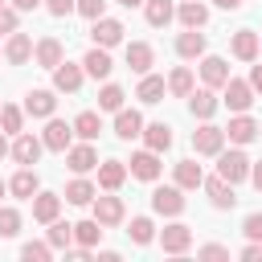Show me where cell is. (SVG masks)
<instances>
[{
  "label": "cell",
  "mask_w": 262,
  "mask_h": 262,
  "mask_svg": "<svg viewBox=\"0 0 262 262\" xmlns=\"http://www.w3.org/2000/svg\"><path fill=\"white\" fill-rule=\"evenodd\" d=\"M217 176L221 180H229V184H242V180H250V156L242 151V147H233V151H217Z\"/></svg>",
  "instance_id": "1"
},
{
  "label": "cell",
  "mask_w": 262,
  "mask_h": 262,
  "mask_svg": "<svg viewBox=\"0 0 262 262\" xmlns=\"http://www.w3.org/2000/svg\"><path fill=\"white\" fill-rule=\"evenodd\" d=\"M90 209H94V221H98L102 229H115V225H123V221H127V205H123V196H115V192L94 196V201H90Z\"/></svg>",
  "instance_id": "2"
},
{
  "label": "cell",
  "mask_w": 262,
  "mask_h": 262,
  "mask_svg": "<svg viewBox=\"0 0 262 262\" xmlns=\"http://www.w3.org/2000/svg\"><path fill=\"white\" fill-rule=\"evenodd\" d=\"M221 106H229L233 115L250 111V106H254V86H250L246 78H233V74H229V82L221 86Z\"/></svg>",
  "instance_id": "3"
},
{
  "label": "cell",
  "mask_w": 262,
  "mask_h": 262,
  "mask_svg": "<svg viewBox=\"0 0 262 262\" xmlns=\"http://www.w3.org/2000/svg\"><path fill=\"white\" fill-rule=\"evenodd\" d=\"M151 213H160V217H180V213H184V188H180V184H160V188H151Z\"/></svg>",
  "instance_id": "4"
},
{
  "label": "cell",
  "mask_w": 262,
  "mask_h": 262,
  "mask_svg": "<svg viewBox=\"0 0 262 262\" xmlns=\"http://www.w3.org/2000/svg\"><path fill=\"white\" fill-rule=\"evenodd\" d=\"M156 242H160L164 254H176V258H180V254L192 250V229H188L184 221H172V225H164V229L156 233Z\"/></svg>",
  "instance_id": "5"
},
{
  "label": "cell",
  "mask_w": 262,
  "mask_h": 262,
  "mask_svg": "<svg viewBox=\"0 0 262 262\" xmlns=\"http://www.w3.org/2000/svg\"><path fill=\"white\" fill-rule=\"evenodd\" d=\"M49 74H53V90H57V94H78V90H82V78H86L82 61H66V57H61Z\"/></svg>",
  "instance_id": "6"
},
{
  "label": "cell",
  "mask_w": 262,
  "mask_h": 262,
  "mask_svg": "<svg viewBox=\"0 0 262 262\" xmlns=\"http://www.w3.org/2000/svg\"><path fill=\"white\" fill-rule=\"evenodd\" d=\"M221 147H225V127L201 119V127L192 131V151H196V156H217Z\"/></svg>",
  "instance_id": "7"
},
{
  "label": "cell",
  "mask_w": 262,
  "mask_h": 262,
  "mask_svg": "<svg viewBox=\"0 0 262 262\" xmlns=\"http://www.w3.org/2000/svg\"><path fill=\"white\" fill-rule=\"evenodd\" d=\"M41 151H45V143H41V135H29V131H20V135H12V147H8V156L20 164V168H33L37 160H41Z\"/></svg>",
  "instance_id": "8"
},
{
  "label": "cell",
  "mask_w": 262,
  "mask_h": 262,
  "mask_svg": "<svg viewBox=\"0 0 262 262\" xmlns=\"http://www.w3.org/2000/svg\"><path fill=\"white\" fill-rule=\"evenodd\" d=\"M41 143H45V151H61V156H66V147L74 143V123L49 115V123H45V131H41Z\"/></svg>",
  "instance_id": "9"
},
{
  "label": "cell",
  "mask_w": 262,
  "mask_h": 262,
  "mask_svg": "<svg viewBox=\"0 0 262 262\" xmlns=\"http://www.w3.org/2000/svg\"><path fill=\"white\" fill-rule=\"evenodd\" d=\"M66 168L74 172V176H86V172H94L98 168V151H94V143H70L66 147Z\"/></svg>",
  "instance_id": "10"
},
{
  "label": "cell",
  "mask_w": 262,
  "mask_h": 262,
  "mask_svg": "<svg viewBox=\"0 0 262 262\" xmlns=\"http://www.w3.org/2000/svg\"><path fill=\"white\" fill-rule=\"evenodd\" d=\"M127 172L135 176V180H160V172H164V164H160V151H151V147H143V151H135L131 160H127Z\"/></svg>",
  "instance_id": "11"
},
{
  "label": "cell",
  "mask_w": 262,
  "mask_h": 262,
  "mask_svg": "<svg viewBox=\"0 0 262 262\" xmlns=\"http://www.w3.org/2000/svg\"><path fill=\"white\" fill-rule=\"evenodd\" d=\"M123 20H115V16H98V20H90V41L94 45H102V49H115L119 41H123Z\"/></svg>",
  "instance_id": "12"
},
{
  "label": "cell",
  "mask_w": 262,
  "mask_h": 262,
  "mask_svg": "<svg viewBox=\"0 0 262 262\" xmlns=\"http://www.w3.org/2000/svg\"><path fill=\"white\" fill-rule=\"evenodd\" d=\"M201 82H205L209 90H221V86L229 82V61L217 57V53H205V57H201Z\"/></svg>",
  "instance_id": "13"
},
{
  "label": "cell",
  "mask_w": 262,
  "mask_h": 262,
  "mask_svg": "<svg viewBox=\"0 0 262 262\" xmlns=\"http://www.w3.org/2000/svg\"><path fill=\"white\" fill-rule=\"evenodd\" d=\"M225 139H229L233 147L254 143V139H258V119H250L246 111H242V115H233V119H229V127H225Z\"/></svg>",
  "instance_id": "14"
},
{
  "label": "cell",
  "mask_w": 262,
  "mask_h": 262,
  "mask_svg": "<svg viewBox=\"0 0 262 262\" xmlns=\"http://www.w3.org/2000/svg\"><path fill=\"white\" fill-rule=\"evenodd\" d=\"M201 188L209 192V205H213V209H221V213L237 205V196H233V184H229V180H221V176H205V180H201Z\"/></svg>",
  "instance_id": "15"
},
{
  "label": "cell",
  "mask_w": 262,
  "mask_h": 262,
  "mask_svg": "<svg viewBox=\"0 0 262 262\" xmlns=\"http://www.w3.org/2000/svg\"><path fill=\"white\" fill-rule=\"evenodd\" d=\"M4 61L8 66H25V61H33V37L29 33H8V41H4Z\"/></svg>",
  "instance_id": "16"
},
{
  "label": "cell",
  "mask_w": 262,
  "mask_h": 262,
  "mask_svg": "<svg viewBox=\"0 0 262 262\" xmlns=\"http://www.w3.org/2000/svg\"><path fill=\"white\" fill-rule=\"evenodd\" d=\"M139 131H143V115L135 106H119L115 111V135L123 143H131V139H139Z\"/></svg>",
  "instance_id": "17"
},
{
  "label": "cell",
  "mask_w": 262,
  "mask_h": 262,
  "mask_svg": "<svg viewBox=\"0 0 262 262\" xmlns=\"http://www.w3.org/2000/svg\"><path fill=\"white\" fill-rule=\"evenodd\" d=\"M94 172H98V188L102 192H119L123 180H127V160H102Z\"/></svg>",
  "instance_id": "18"
},
{
  "label": "cell",
  "mask_w": 262,
  "mask_h": 262,
  "mask_svg": "<svg viewBox=\"0 0 262 262\" xmlns=\"http://www.w3.org/2000/svg\"><path fill=\"white\" fill-rule=\"evenodd\" d=\"M61 57H66V45H61L57 37H41V41H33V61H37L41 70H53Z\"/></svg>",
  "instance_id": "19"
},
{
  "label": "cell",
  "mask_w": 262,
  "mask_h": 262,
  "mask_svg": "<svg viewBox=\"0 0 262 262\" xmlns=\"http://www.w3.org/2000/svg\"><path fill=\"white\" fill-rule=\"evenodd\" d=\"M53 111H57V90H29V94H25V115L49 119Z\"/></svg>",
  "instance_id": "20"
},
{
  "label": "cell",
  "mask_w": 262,
  "mask_h": 262,
  "mask_svg": "<svg viewBox=\"0 0 262 262\" xmlns=\"http://www.w3.org/2000/svg\"><path fill=\"white\" fill-rule=\"evenodd\" d=\"M176 20H180L184 29H205V25H209V4H201V0H180V4H176Z\"/></svg>",
  "instance_id": "21"
},
{
  "label": "cell",
  "mask_w": 262,
  "mask_h": 262,
  "mask_svg": "<svg viewBox=\"0 0 262 262\" xmlns=\"http://www.w3.org/2000/svg\"><path fill=\"white\" fill-rule=\"evenodd\" d=\"M205 45H209V41H205L201 29H184V33L176 37V53H180L184 61H201V57H205Z\"/></svg>",
  "instance_id": "22"
},
{
  "label": "cell",
  "mask_w": 262,
  "mask_h": 262,
  "mask_svg": "<svg viewBox=\"0 0 262 262\" xmlns=\"http://www.w3.org/2000/svg\"><path fill=\"white\" fill-rule=\"evenodd\" d=\"M164 94H168V82H164L160 74H151V70H147V74H139V86H135V98H139V102L156 106Z\"/></svg>",
  "instance_id": "23"
},
{
  "label": "cell",
  "mask_w": 262,
  "mask_h": 262,
  "mask_svg": "<svg viewBox=\"0 0 262 262\" xmlns=\"http://www.w3.org/2000/svg\"><path fill=\"white\" fill-rule=\"evenodd\" d=\"M94 196H98V184L86 180V176H74V180L66 184V192H61V201H70V205H78V209H86Z\"/></svg>",
  "instance_id": "24"
},
{
  "label": "cell",
  "mask_w": 262,
  "mask_h": 262,
  "mask_svg": "<svg viewBox=\"0 0 262 262\" xmlns=\"http://www.w3.org/2000/svg\"><path fill=\"white\" fill-rule=\"evenodd\" d=\"M217 106H221V98H217L209 86H201V90H192V94H188V111H192V119H213V115H217Z\"/></svg>",
  "instance_id": "25"
},
{
  "label": "cell",
  "mask_w": 262,
  "mask_h": 262,
  "mask_svg": "<svg viewBox=\"0 0 262 262\" xmlns=\"http://www.w3.org/2000/svg\"><path fill=\"white\" fill-rule=\"evenodd\" d=\"M139 139H143V147H151V151L164 156V151L172 147V127H168V123H143Z\"/></svg>",
  "instance_id": "26"
},
{
  "label": "cell",
  "mask_w": 262,
  "mask_h": 262,
  "mask_svg": "<svg viewBox=\"0 0 262 262\" xmlns=\"http://www.w3.org/2000/svg\"><path fill=\"white\" fill-rule=\"evenodd\" d=\"M201 180H205V168H201L196 160H180V164L172 168V184H180L184 192H192V188H201Z\"/></svg>",
  "instance_id": "27"
},
{
  "label": "cell",
  "mask_w": 262,
  "mask_h": 262,
  "mask_svg": "<svg viewBox=\"0 0 262 262\" xmlns=\"http://www.w3.org/2000/svg\"><path fill=\"white\" fill-rule=\"evenodd\" d=\"M61 213V196L57 192H33V221H41V225H49L53 217Z\"/></svg>",
  "instance_id": "28"
},
{
  "label": "cell",
  "mask_w": 262,
  "mask_h": 262,
  "mask_svg": "<svg viewBox=\"0 0 262 262\" xmlns=\"http://www.w3.org/2000/svg\"><path fill=\"white\" fill-rule=\"evenodd\" d=\"M229 49H233L237 61H258V33L254 29H237L233 41H229Z\"/></svg>",
  "instance_id": "29"
},
{
  "label": "cell",
  "mask_w": 262,
  "mask_h": 262,
  "mask_svg": "<svg viewBox=\"0 0 262 262\" xmlns=\"http://www.w3.org/2000/svg\"><path fill=\"white\" fill-rule=\"evenodd\" d=\"M82 70H86L90 78H111V70H115V61H111V49L94 45V49L82 57Z\"/></svg>",
  "instance_id": "30"
},
{
  "label": "cell",
  "mask_w": 262,
  "mask_h": 262,
  "mask_svg": "<svg viewBox=\"0 0 262 262\" xmlns=\"http://www.w3.org/2000/svg\"><path fill=\"white\" fill-rule=\"evenodd\" d=\"M164 82H168V94H172V98H188V94L196 90V74H192L188 66H176Z\"/></svg>",
  "instance_id": "31"
},
{
  "label": "cell",
  "mask_w": 262,
  "mask_h": 262,
  "mask_svg": "<svg viewBox=\"0 0 262 262\" xmlns=\"http://www.w3.org/2000/svg\"><path fill=\"white\" fill-rule=\"evenodd\" d=\"M143 16H147L151 29H164V25L176 20V4L172 0H143Z\"/></svg>",
  "instance_id": "32"
},
{
  "label": "cell",
  "mask_w": 262,
  "mask_h": 262,
  "mask_svg": "<svg viewBox=\"0 0 262 262\" xmlns=\"http://www.w3.org/2000/svg\"><path fill=\"white\" fill-rule=\"evenodd\" d=\"M127 66H131V74H147V70L156 66L151 45H147V41H131V45H127Z\"/></svg>",
  "instance_id": "33"
},
{
  "label": "cell",
  "mask_w": 262,
  "mask_h": 262,
  "mask_svg": "<svg viewBox=\"0 0 262 262\" xmlns=\"http://www.w3.org/2000/svg\"><path fill=\"white\" fill-rule=\"evenodd\" d=\"M74 135L86 139V143H94V139L102 135V115H98V111H82V115L74 119Z\"/></svg>",
  "instance_id": "34"
},
{
  "label": "cell",
  "mask_w": 262,
  "mask_h": 262,
  "mask_svg": "<svg viewBox=\"0 0 262 262\" xmlns=\"http://www.w3.org/2000/svg\"><path fill=\"white\" fill-rule=\"evenodd\" d=\"M41 188V180H37V172L33 168H20L12 180H8V192L12 196H20V201H33V192Z\"/></svg>",
  "instance_id": "35"
},
{
  "label": "cell",
  "mask_w": 262,
  "mask_h": 262,
  "mask_svg": "<svg viewBox=\"0 0 262 262\" xmlns=\"http://www.w3.org/2000/svg\"><path fill=\"white\" fill-rule=\"evenodd\" d=\"M102 242V225L94 221V217H86V221H78L74 225V246H86V250H94Z\"/></svg>",
  "instance_id": "36"
},
{
  "label": "cell",
  "mask_w": 262,
  "mask_h": 262,
  "mask_svg": "<svg viewBox=\"0 0 262 262\" xmlns=\"http://www.w3.org/2000/svg\"><path fill=\"white\" fill-rule=\"evenodd\" d=\"M45 242L53 246V254H57V250H70V246H74V225L53 217V221H49V233H45Z\"/></svg>",
  "instance_id": "37"
},
{
  "label": "cell",
  "mask_w": 262,
  "mask_h": 262,
  "mask_svg": "<svg viewBox=\"0 0 262 262\" xmlns=\"http://www.w3.org/2000/svg\"><path fill=\"white\" fill-rule=\"evenodd\" d=\"M127 237H131L135 246H151V242H156V221H151V217H131Z\"/></svg>",
  "instance_id": "38"
},
{
  "label": "cell",
  "mask_w": 262,
  "mask_h": 262,
  "mask_svg": "<svg viewBox=\"0 0 262 262\" xmlns=\"http://www.w3.org/2000/svg\"><path fill=\"white\" fill-rule=\"evenodd\" d=\"M0 131H4V135H20V131H25V106L4 102V106H0Z\"/></svg>",
  "instance_id": "39"
},
{
  "label": "cell",
  "mask_w": 262,
  "mask_h": 262,
  "mask_svg": "<svg viewBox=\"0 0 262 262\" xmlns=\"http://www.w3.org/2000/svg\"><path fill=\"white\" fill-rule=\"evenodd\" d=\"M123 98H127V90H123V86H115V82H106V86L98 90V111H119V106H123Z\"/></svg>",
  "instance_id": "40"
},
{
  "label": "cell",
  "mask_w": 262,
  "mask_h": 262,
  "mask_svg": "<svg viewBox=\"0 0 262 262\" xmlns=\"http://www.w3.org/2000/svg\"><path fill=\"white\" fill-rule=\"evenodd\" d=\"M20 258H25V262H49V258H53V246H49V242H25V246H20Z\"/></svg>",
  "instance_id": "41"
},
{
  "label": "cell",
  "mask_w": 262,
  "mask_h": 262,
  "mask_svg": "<svg viewBox=\"0 0 262 262\" xmlns=\"http://www.w3.org/2000/svg\"><path fill=\"white\" fill-rule=\"evenodd\" d=\"M20 233V213L12 205H0V237H16Z\"/></svg>",
  "instance_id": "42"
},
{
  "label": "cell",
  "mask_w": 262,
  "mask_h": 262,
  "mask_svg": "<svg viewBox=\"0 0 262 262\" xmlns=\"http://www.w3.org/2000/svg\"><path fill=\"white\" fill-rule=\"evenodd\" d=\"M74 12H82L86 20H98V16H106V0H78Z\"/></svg>",
  "instance_id": "43"
},
{
  "label": "cell",
  "mask_w": 262,
  "mask_h": 262,
  "mask_svg": "<svg viewBox=\"0 0 262 262\" xmlns=\"http://www.w3.org/2000/svg\"><path fill=\"white\" fill-rule=\"evenodd\" d=\"M16 25H20V12L16 8H0V37H8V33H16Z\"/></svg>",
  "instance_id": "44"
},
{
  "label": "cell",
  "mask_w": 262,
  "mask_h": 262,
  "mask_svg": "<svg viewBox=\"0 0 262 262\" xmlns=\"http://www.w3.org/2000/svg\"><path fill=\"white\" fill-rule=\"evenodd\" d=\"M242 233H246L250 242H262V213H250V217L242 221Z\"/></svg>",
  "instance_id": "45"
},
{
  "label": "cell",
  "mask_w": 262,
  "mask_h": 262,
  "mask_svg": "<svg viewBox=\"0 0 262 262\" xmlns=\"http://www.w3.org/2000/svg\"><path fill=\"white\" fill-rule=\"evenodd\" d=\"M74 4H78V0H45L41 8H45L49 16H70V12H74Z\"/></svg>",
  "instance_id": "46"
},
{
  "label": "cell",
  "mask_w": 262,
  "mask_h": 262,
  "mask_svg": "<svg viewBox=\"0 0 262 262\" xmlns=\"http://www.w3.org/2000/svg\"><path fill=\"white\" fill-rule=\"evenodd\" d=\"M196 258H229V250H225V246H217V242H209V246H201V250H196Z\"/></svg>",
  "instance_id": "47"
},
{
  "label": "cell",
  "mask_w": 262,
  "mask_h": 262,
  "mask_svg": "<svg viewBox=\"0 0 262 262\" xmlns=\"http://www.w3.org/2000/svg\"><path fill=\"white\" fill-rule=\"evenodd\" d=\"M242 258H246V262H262V242H250V246H242Z\"/></svg>",
  "instance_id": "48"
},
{
  "label": "cell",
  "mask_w": 262,
  "mask_h": 262,
  "mask_svg": "<svg viewBox=\"0 0 262 262\" xmlns=\"http://www.w3.org/2000/svg\"><path fill=\"white\" fill-rule=\"evenodd\" d=\"M246 82L254 86V94H262V66H250V78Z\"/></svg>",
  "instance_id": "49"
},
{
  "label": "cell",
  "mask_w": 262,
  "mask_h": 262,
  "mask_svg": "<svg viewBox=\"0 0 262 262\" xmlns=\"http://www.w3.org/2000/svg\"><path fill=\"white\" fill-rule=\"evenodd\" d=\"M41 4H45V0H12L16 12H33V8H41Z\"/></svg>",
  "instance_id": "50"
},
{
  "label": "cell",
  "mask_w": 262,
  "mask_h": 262,
  "mask_svg": "<svg viewBox=\"0 0 262 262\" xmlns=\"http://www.w3.org/2000/svg\"><path fill=\"white\" fill-rule=\"evenodd\" d=\"M250 184L262 192V160H258V164H250Z\"/></svg>",
  "instance_id": "51"
},
{
  "label": "cell",
  "mask_w": 262,
  "mask_h": 262,
  "mask_svg": "<svg viewBox=\"0 0 262 262\" xmlns=\"http://www.w3.org/2000/svg\"><path fill=\"white\" fill-rule=\"evenodd\" d=\"M213 4H217V8H225V12H237L246 0H213Z\"/></svg>",
  "instance_id": "52"
},
{
  "label": "cell",
  "mask_w": 262,
  "mask_h": 262,
  "mask_svg": "<svg viewBox=\"0 0 262 262\" xmlns=\"http://www.w3.org/2000/svg\"><path fill=\"white\" fill-rule=\"evenodd\" d=\"M94 258H98V262H119V250H98Z\"/></svg>",
  "instance_id": "53"
},
{
  "label": "cell",
  "mask_w": 262,
  "mask_h": 262,
  "mask_svg": "<svg viewBox=\"0 0 262 262\" xmlns=\"http://www.w3.org/2000/svg\"><path fill=\"white\" fill-rule=\"evenodd\" d=\"M8 147H12V143H8V135H4V131H0V160H4V156H8Z\"/></svg>",
  "instance_id": "54"
},
{
  "label": "cell",
  "mask_w": 262,
  "mask_h": 262,
  "mask_svg": "<svg viewBox=\"0 0 262 262\" xmlns=\"http://www.w3.org/2000/svg\"><path fill=\"white\" fill-rule=\"evenodd\" d=\"M115 4H123V8H143V0H115Z\"/></svg>",
  "instance_id": "55"
},
{
  "label": "cell",
  "mask_w": 262,
  "mask_h": 262,
  "mask_svg": "<svg viewBox=\"0 0 262 262\" xmlns=\"http://www.w3.org/2000/svg\"><path fill=\"white\" fill-rule=\"evenodd\" d=\"M4 192H8V180H0V196H4Z\"/></svg>",
  "instance_id": "56"
},
{
  "label": "cell",
  "mask_w": 262,
  "mask_h": 262,
  "mask_svg": "<svg viewBox=\"0 0 262 262\" xmlns=\"http://www.w3.org/2000/svg\"><path fill=\"white\" fill-rule=\"evenodd\" d=\"M258 57H262V37H258Z\"/></svg>",
  "instance_id": "57"
},
{
  "label": "cell",
  "mask_w": 262,
  "mask_h": 262,
  "mask_svg": "<svg viewBox=\"0 0 262 262\" xmlns=\"http://www.w3.org/2000/svg\"><path fill=\"white\" fill-rule=\"evenodd\" d=\"M258 139H262V123H258Z\"/></svg>",
  "instance_id": "58"
},
{
  "label": "cell",
  "mask_w": 262,
  "mask_h": 262,
  "mask_svg": "<svg viewBox=\"0 0 262 262\" xmlns=\"http://www.w3.org/2000/svg\"><path fill=\"white\" fill-rule=\"evenodd\" d=\"M4 4H8V0H0V8H4Z\"/></svg>",
  "instance_id": "59"
},
{
  "label": "cell",
  "mask_w": 262,
  "mask_h": 262,
  "mask_svg": "<svg viewBox=\"0 0 262 262\" xmlns=\"http://www.w3.org/2000/svg\"><path fill=\"white\" fill-rule=\"evenodd\" d=\"M0 57H4V49H0Z\"/></svg>",
  "instance_id": "60"
},
{
  "label": "cell",
  "mask_w": 262,
  "mask_h": 262,
  "mask_svg": "<svg viewBox=\"0 0 262 262\" xmlns=\"http://www.w3.org/2000/svg\"><path fill=\"white\" fill-rule=\"evenodd\" d=\"M0 106H4V102H0Z\"/></svg>",
  "instance_id": "61"
}]
</instances>
